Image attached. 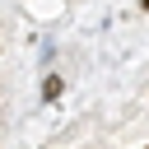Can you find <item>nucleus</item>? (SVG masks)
I'll return each instance as SVG.
<instances>
[{
    "instance_id": "7ed1b4c3",
    "label": "nucleus",
    "mask_w": 149,
    "mask_h": 149,
    "mask_svg": "<svg viewBox=\"0 0 149 149\" xmlns=\"http://www.w3.org/2000/svg\"><path fill=\"white\" fill-rule=\"evenodd\" d=\"M144 149H149V144H144Z\"/></svg>"
},
{
    "instance_id": "f03ea898",
    "label": "nucleus",
    "mask_w": 149,
    "mask_h": 149,
    "mask_svg": "<svg viewBox=\"0 0 149 149\" xmlns=\"http://www.w3.org/2000/svg\"><path fill=\"white\" fill-rule=\"evenodd\" d=\"M140 5H144V9H149V0H140Z\"/></svg>"
},
{
    "instance_id": "f257e3e1",
    "label": "nucleus",
    "mask_w": 149,
    "mask_h": 149,
    "mask_svg": "<svg viewBox=\"0 0 149 149\" xmlns=\"http://www.w3.org/2000/svg\"><path fill=\"white\" fill-rule=\"evenodd\" d=\"M61 88H65V84H61V74H47V84H42V98L51 102V98H61Z\"/></svg>"
}]
</instances>
